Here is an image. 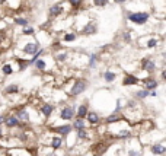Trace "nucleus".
I'll return each mask as SVG.
<instances>
[{"label":"nucleus","instance_id":"f257e3e1","mask_svg":"<svg viewBox=\"0 0 166 156\" xmlns=\"http://www.w3.org/2000/svg\"><path fill=\"white\" fill-rule=\"evenodd\" d=\"M86 88H88V82H86V80H79V82H76V83L73 85L72 90H70V95H72V96H77V95H80L82 92H85Z\"/></svg>","mask_w":166,"mask_h":156},{"label":"nucleus","instance_id":"f03ea898","mask_svg":"<svg viewBox=\"0 0 166 156\" xmlns=\"http://www.w3.org/2000/svg\"><path fill=\"white\" fill-rule=\"evenodd\" d=\"M128 19L136 23H144L149 19V13H143V12H140V13H130Z\"/></svg>","mask_w":166,"mask_h":156},{"label":"nucleus","instance_id":"7ed1b4c3","mask_svg":"<svg viewBox=\"0 0 166 156\" xmlns=\"http://www.w3.org/2000/svg\"><path fill=\"white\" fill-rule=\"evenodd\" d=\"M60 117L63 120H73V117H74V108H72V106H64L60 112Z\"/></svg>","mask_w":166,"mask_h":156},{"label":"nucleus","instance_id":"20e7f679","mask_svg":"<svg viewBox=\"0 0 166 156\" xmlns=\"http://www.w3.org/2000/svg\"><path fill=\"white\" fill-rule=\"evenodd\" d=\"M141 67H143L144 70H147L149 73H152L153 70H155V62H152V60H149V58H143V62H141Z\"/></svg>","mask_w":166,"mask_h":156},{"label":"nucleus","instance_id":"39448f33","mask_svg":"<svg viewBox=\"0 0 166 156\" xmlns=\"http://www.w3.org/2000/svg\"><path fill=\"white\" fill-rule=\"evenodd\" d=\"M23 51L26 53V54H37V51H38V44H32V42H29L23 47Z\"/></svg>","mask_w":166,"mask_h":156},{"label":"nucleus","instance_id":"423d86ee","mask_svg":"<svg viewBox=\"0 0 166 156\" xmlns=\"http://www.w3.org/2000/svg\"><path fill=\"white\" fill-rule=\"evenodd\" d=\"M82 32L85 34V35L95 34V32H96V25H95V23H88V25H85V28L82 29Z\"/></svg>","mask_w":166,"mask_h":156},{"label":"nucleus","instance_id":"0eeeda50","mask_svg":"<svg viewBox=\"0 0 166 156\" xmlns=\"http://www.w3.org/2000/svg\"><path fill=\"white\" fill-rule=\"evenodd\" d=\"M150 150H152L153 155H163L166 152V149H165V146H162V145H153Z\"/></svg>","mask_w":166,"mask_h":156},{"label":"nucleus","instance_id":"6e6552de","mask_svg":"<svg viewBox=\"0 0 166 156\" xmlns=\"http://www.w3.org/2000/svg\"><path fill=\"white\" fill-rule=\"evenodd\" d=\"M5 123L7 127H15V126H18L19 124V120H18L15 115H10V117H7L5 118Z\"/></svg>","mask_w":166,"mask_h":156},{"label":"nucleus","instance_id":"1a4fd4ad","mask_svg":"<svg viewBox=\"0 0 166 156\" xmlns=\"http://www.w3.org/2000/svg\"><path fill=\"white\" fill-rule=\"evenodd\" d=\"M86 117H88V121L90 124H96L98 121H99V115H98L96 112H93V111L88 112V114H86Z\"/></svg>","mask_w":166,"mask_h":156},{"label":"nucleus","instance_id":"9d476101","mask_svg":"<svg viewBox=\"0 0 166 156\" xmlns=\"http://www.w3.org/2000/svg\"><path fill=\"white\" fill-rule=\"evenodd\" d=\"M137 82H138V79L136 78V76L127 74V76H125V79H124V82H122V85H125V86H128V85H136Z\"/></svg>","mask_w":166,"mask_h":156},{"label":"nucleus","instance_id":"9b49d317","mask_svg":"<svg viewBox=\"0 0 166 156\" xmlns=\"http://www.w3.org/2000/svg\"><path fill=\"white\" fill-rule=\"evenodd\" d=\"M55 131L60 133L61 136H66V134H69L70 131H72V126H61V127H57L55 128Z\"/></svg>","mask_w":166,"mask_h":156},{"label":"nucleus","instance_id":"f8f14e48","mask_svg":"<svg viewBox=\"0 0 166 156\" xmlns=\"http://www.w3.org/2000/svg\"><path fill=\"white\" fill-rule=\"evenodd\" d=\"M61 12H63V6L61 5H54L50 7V13L53 16H57V15H60Z\"/></svg>","mask_w":166,"mask_h":156},{"label":"nucleus","instance_id":"ddd939ff","mask_svg":"<svg viewBox=\"0 0 166 156\" xmlns=\"http://www.w3.org/2000/svg\"><path fill=\"white\" fill-rule=\"evenodd\" d=\"M16 118L18 120H22V121H28L29 120V114L26 112V110H19L16 114Z\"/></svg>","mask_w":166,"mask_h":156},{"label":"nucleus","instance_id":"4468645a","mask_svg":"<svg viewBox=\"0 0 166 156\" xmlns=\"http://www.w3.org/2000/svg\"><path fill=\"white\" fill-rule=\"evenodd\" d=\"M53 110H54V106H53V105H42V106H41V112L44 114L45 117H50L51 112H53Z\"/></svg>","mask_w":166,"mask_h":156},{"label":"nucleus","instance_id":"2eb2a0df","mask_svg":"<svg viewBox=\"0 0 166 156\" xmlns=\"http://www.w3.org/2000/svg\"><path fill=\"white\" fill-rule=\"evenodd\" d=\"M61 145H63V139L61 137H54L51 140V147L53 149H58V147H61Z\"/></svg>","mask_w":166,"mask_h":156},{"label":"nucleus","instance_id":"dca6fc26","mask_svg":"<svg viewBox=\"0 0 166 156\" xmlns=\"http://www.w3.org/2000/svg\"><path fill=\"white\" fill-rule=\"evenodd\" d=\"M72 128H76V130H82V128H85V120H83V118H77V120L73 123Z\"/></svg>","mask_w":166,"mask_h":156},{"label":"nucleus","instance_id":"f3484780","mask_svg":"<svg viewBox=\"0 0 166 156\" xmlns=\"http://www.w3.org/2000/svg\"><path fill=\"white\" fill-rule=\"evenodd\" d=\"M86 114H88V106H86V105H85V104H83V105H80V106H79L77 117H79V118H83V117H85V115H86Z\"/></svg>","mask_w":166,"mask_h":156},{"label":"nucleus","instance_id":"a211bd4d","mask_svg":"<svg viewBox=\"0 0 166 156\" xmlns=\"http://www.w3.org/2000/svg\"><path fill=\"white\" fill-rule=\"evenodd\" d=\"M146 88H147V89H156V88H157V82L149 79V80H146Z\"/></svg>","mask_w":166,"mask_h":156},{"label":"nucleus","instance_id":"6ab92c4d","mask_svg":"<svg viewBox=\"0 0 166 156\" xmlns=\"http://www.w3.org/2000/svg\"><path fill=\"white\" fill-rule=\"evenodd\" d=\"M121 120V117L120 115H117V114H112V115H109V117L106 118V123L111 124V123H117V121H120Z\"/></svg>","mask_w":166,"mask_h":156},{"label":"nucleus","instance_id":"aec40b11","mask_svg":"<svg viewBox=\"0 0 166 156\" xmlns=\"http://www.w3.org/2000/svg\"><path fill=\"white\" fill-rule=\"evenodd\" d=\"M104 78H105L106 82H112V80H115V74L112 72H106L105 74H104Z\"/></svg>","mask_w":166,"mask_h":156},{"label":"nucleus","instance_id":"412c9836","mask_svg":"<svg viewBox=\"0 0 166 156\" xmlns=\"http://www.w3.org/2000/svg\"><path fill=\"white\" fill-rule=\"evenodd\" d=\"M77 136H79V139H86V137H88V131H86V128L77 130Z\"/></svg>","mask_w":166,"mask_h":156},{"label":"nucleus","instance_id":"4be33fe9","mask_svg":"<svg viewBox=\"0 0 166 156\" xmlns=\"http://www.w3.org/2000/svg\"><path fill=\"white\" fill-rule=\"evenodd\" d=\"M6 92L7 94H15V92H18V86L16 85H10V86L6 88Z\"/></svg>","mask_w":166,"mask_h":156},{"label":"nucleus","instance_id":"5701e85b","mask_svg":"<svg viewBox=\"0 0 166 156\" xmlns=\"http://www.w3.org/2000/svg\"><path fill=\"white\" fill-rule=\"evenodd\" d=\"M35 66H37V69H39V70H44L45 69V62L44 60H37V62H35Z\"/></svg>","mask_w":166,"mask_h":156},{"label":"nucleus","instance_id":"b1692460","mask_svg":"<svg viewBox=\"0 0 166 156\" xmlns=\"http://www.w3.org/2000/svg\"><path fill=\"white\" fill-rule=\"evenodd\" d=\"M15 23H18V25H22V26H26L28 21H26V19H22V18H16V19H15Z\"/></svg>","mask_w":166,"mask_h":156},{"label":"nucleus","instance_id":"393cba45","mask_svg":"<svg viewBox=\"0 0 166 156\" xmlns=\"http://www.w3.org/2000/svg\"><path fill=\"white\" fill-rule=\"evenodd\" d=\"M2 70H3V73H5V74H10V73L13 72V70H12V66H10V64H5Z\"/></svg>","mask_w":166,"mask_h":156},{"label":"nucleus","instance_id":"a878e982","mask_svg":"<svg viewBox=\"0 0 166 156\" xmlns=\"http://www.w3.org/2000/svg\"><path fill=\"white\" fill-rule=\"evenodd\" d=\"M136 95H137V98H146L149 94H147V89H143V90H138Z\"/></svg>","mask_w":166,"mask_h":156},{"label":"nucleus","instance_id":"bb28decb","mask_svg":"<svg viewBox=\"0 0 166 156\" xmlns=\"http://www.w3.org/2000/svg\"><path fill=\"white\" fill-rule=\"evenodd\" d=\"M96 60H98V57L95 56V54H92V56H90V62H89V66H90V67H95V63H96Z\"/></svg>","mask_w":166,"mask_h":156},{"label":"nucleus","instance_id":"cd10ccee","mask_svg":"<svg viewBox=\"0 0 166 156\" xmlns=\"http://www.w3.org/2000/svg\"><path fill=\"white\" fill-rule=\"evenodd\" d=\"M64 39H66V41H74V39H76V35H74V34H67L66 37H64Z\"/></svg>","mask_w":166,"mask_h":156},{"label":"nucleus","instance_id":"c85d7f7f","mask_svg":"<svg viewBox=\"0 0 166 156\" xmlns=\"http://www.w3.org/2000/svg\"><path fill=\"white\" fill-rule=\"evenodd\" d=\"M93 2H95V5L96 6H104V5H106L108 0H93Z\"/></svg>","mask_w":166,"mask_h":156},{"label":"nucleus","instance_id":"c756f323","mask_svg":"<svg viewBox=\"0 0 166 156\" xmlns=\"http://www.w3.org/2000/svg\"><path fill=\"white\" fill-rule=\"evenodd\" d=\"M69 2L72 3V6H74V7H77V6L80 5V3H82L83 0H69Z\"/></svg>","mask_w":166,"mask_h":156},{"label":"nucleus","instance_id":"7c9ffc66","mask_svg":"<svg viewBox=\"0 0 166 156\" xmlns=\"http://www.w3.org/2000/svg\"><path fill=\"white\" fill-rule=\"evenodd\" d=\"M128 156H143L140 152H137V150H130L128 152Z\"/></svg>","mask_w":166,"mask_h":156},{"label":"nucleus","instance_id":"2f4dec72","mask_svg":"<svg viewBox=\"0 0 166 156\" xmlns=\"http://www.w3.org/2000/svg\"><path fill=\"white\" fill-rule=\"evenodd\" d=\"M66 57H67V54L63 53V54H58V56H57V60H58V62H63V60H66Z\"/></svg>","mask_w":166,"mask_h":156},{"label":"nucleus","instance_id":"473e14b6","mask_svg":"<svg viewBox=\"0 0 166 156\" xmlns=\"http://www.w3.org/2000/svg\"><path fill=\"white\" fill-rule=\"evenodd\" d=\"M147 45H149L150 48H152V47H156V45H157V41H156V39H150L149 42H147Z\"/></svg>","mask_w":166,"mask_h":156},{"label":"nucleus","instance_id":"72a5a7b5","mask_svg":"<svg viewBox=\"0 0 166 156\" xmlns=\"http://www.w3.org/2000/svg\"><path fill=\"white\" fill-rule=\"evenodd\" d=\"M32 32H34V29H32V28H29V26L23 29V34H32Z\"/></svg>","mask_w":166,"mask_h":156},{"label":"nucleus","instance_id":"f704fd0d","mask_svg":"<svg viewBox=\"0 0 166 156\" xmlns=\"http://www.w3.org/2000/svg\"><path fill=\"white\" fill-rule=\"evenodd\" d=\"M3 121H5V117H3V115H0V124H3Z\"/></svg>","mask_w":166,"mask_h":156},{"label":"nucleus","instance_id":"c9c22d12","mask_svg":"<svg viewBox=\"0 0 166 156\" xmlns=\"http://www.w3.org/2000/svg\"><path fill=\"white\" fill-rule=\"evenodd\" d=\"M115 2H118V3H122V2H124V0H115Z\"/></svg>","mask_w":166,"mask_h":156},{"label":"nucleus","instance_id":"e433bc0d","mask_svg":"<svg viewBox=\"0 0 166 156\" xmlns=\"http://www.w3.org/2000/svg\"><path fill=\"white\" fill-rule=\"evenodd\" d=\"M2 134H3V131H2V128H0V137H2Z\"/></svg>","mask_w":166,"mask_h":156},{"label":"nucleus","instance_id":"4c0bfd02","mask_svg":"<svg viewBox=\"0 0 166 156\" xmlns=\"http://www.w3.org/2000/svg\"><path fill=\"white\" fill-rule=\"evenodd\" d=\"M95 156H101V155H95Z\"/></svg>","mask_w":166,"mask_h":156}]
</instances>
